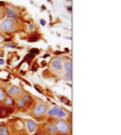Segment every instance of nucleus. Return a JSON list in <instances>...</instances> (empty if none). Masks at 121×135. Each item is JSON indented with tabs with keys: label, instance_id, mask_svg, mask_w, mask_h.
Returning <instances> with one entry per match:
<instances>
[{
	"label": "nucleus",
	"instance_id": "obj_3",
	"mask_svg": "<svg viewBox=\"0 0 121 135\" xmlns=\"http://www.w3.org/2000/svg\"><path fill=\"white\" fill-rule=\"evenodd\" d=\"M0 30L2 32H13L14 30V20L12 19H6L5 21L0 25Z\"/></svg>",
	"mask_w": 121,
	"mask_h": 135
},
{
	"label": "nucleus",
	"instance_id": "obj_33",
	"mask_svg": "<svg viewBox=\"0 0 121 135\" xmlns=\"http://www.w3.org/2000/svg\"><path fill=\"white\" fill-rule=\"evenodd\" d=\"M0 71H1V69H0Z\"/></svg>",
	"mask_w": 121,
	"mask_h": 135
},
{
	"label": "nucleus",
	"instance_id": "obj_19",
	"mask_svg": "<svg viewBox=\"0 0 121 135\" xmlns=\"http://www.w3.org/2000/svg\"><path fill=\"white\" fill-rule=\"evenodd\" d=\"M58 99L62 101V103H64V104H67V105H71V101H69V100L67 99V98H64V97H61L59 95L58 97Z\"/></svg>",
	"mask_w": 121,
	"mask_h": 135
},
{
	"label": "nucleus",
	"instance_id": "obj_8",
	"mask_svg": "<svg viewBox=\"0 0 121 135\" xmlns=\"http://www.w3.org/2000/svg\"><path fill=\"white\" fill-rule=\"evenodd\" d=\"M26 126H27V129L29 133H33V132L36 131V128H37V125H36L35 121H33V120H27L26 121Z\"/></svg>",
	"mask_w": 121,
	"mask_h": 135
},
{
	"label": "nucleus",
	"instance_id": "obj_14",
	"mask_svg": "<svg viewBox=\"0 0 121 135\" xmlns=\"http://www.w3.org/2000/svg\"><path fill=\"white\" fill-rule=\"evenodd\" d=\"M33 58H34V55L33 54H28L25 58H23V62H27V64L28 65H30V63H31V61H33Z\"/></svg>",
	"mask_w": 121,
	"mask_h": 135
},
{
	"label": "nucleus",
	"instance_id": "obj_1",
	"mask_svg": "<svg viewBox=\"0 0 121 135\" xmlns=\"http://www.w3.org/2000/svg\"><path fill=\"white\" fill-rule=\"evenodd\" d=\"M55 127L57 129V133H62V134H69L70 132V127L67 125V122L63 121L62 119H57L56 121L54 122Z\"/></svg>",
	"mask_w": 121,
	"mask_h": 135
},
{
	"label": "nucleus",
	"instance_id": "obj_26",
	"mask_svg": "<svg viewBox=\"0 0 121 135\" xmlns=\"http://www.w3.org/2000/svg\"><path fill=\"white\" fill-rule=\"evenodd\" d=\"M29 29H30V30H34V29H35V26H34V25H29Z\"/></svg>",
	"mask_w": 121,
	"mask_h": 135
},
{
	"label": "nucleus",
	"instance_id": "obj_28",
	"mask_svg": "<svg viewBox=\"0 0 121 135\" xmlns=\"http://www.w3.org/2000/svg\"><path fill=\"white\" fill-rule=\"evenodd\" d=\"M67 11H69V12H71V11H72V7H71V6H69V7H67Z\"/></svg>",
	"mask_w": 121,
	"mask_h": 135
},
{
	"label": "nucleus",
	"instance_id": "obj_32",
	"mask_svg": "<svg viewBox=\"0 0 121 135\" xmlns=\"http://www.w3.org/2000/svg\"><path fill=\"white\" fill-rule=\"evenodd\" d=\"M67 1H71V0H67Z\"/></svg>",
	"mask_w": 121,
	"mask_h": 135
},
{
	"label": "nucleus",
	"instance_id": "obj_15",
	"mask_svg": "<svg viewBox=\"0 0 121 135\" xmlns=\"http://www.w3.org/2000/svg\"><path fill=\"white\" fill-rule=\"evenodd\" d=\"M39 40H40V36L36 35V34H34V35H30L29 37H28V41H29V42H37Z\"/></svg>",
	"mask_w": 121,
	"mask_h": 135
},
{
	"label": "nucleus",
	"instance_id": "obj_6",
	"mask_svg": "<svg viewBox=\"0 0 121 135\" xmlns=\"http://www.w3.org/2000/svg\"><path fill=\"white\" fill-rule=\"evenodd\" d=\"M6 15H7V19H12V20L18 19V13L14 9L8 8V7H6Z\"/></svg>",
	"mask_w": 121,
	"mask_h": 135
},
{
	"label": "nucleus",
	"instance_id": "obj_7",
	"mask_svg": "<svg viewBox=\"0 0 121 135\" xmlns=\"http://www.w3.org/2000/svg\"><path fill=\"white\" fill-rule=\"evenodd\" d=\"M45 128H47V132H48L50 135H56V134H57V129H56V127H55V123L47 122Z\"/></svg>",
	"mask_w": 121,
	"mask_h": 135
},
{
	"label": "nucleus",
	"instance_id": "obj_4",
	"mask_svg": "<svg viewBox=\"0 0 121 135\" xmlns=\"http://www.w3.org/2000/svg\"><path fill=\"white\" fill-rule=\"evenodd\" d=\"M7 93H8V97H16V95L21 94V89L19 86H9L8 90H7Z\"/></svg>",
	"mask_w": 121,
	"mask_h": 135
},
{
	"label": "nucleus",
	"instance_id": "obj_9",
	"mask_svg": "<svg viewBox=\"0 0 121 135\" xmlns=\"http://www.w3.org/2000/svg\"><path fill=\"white\" fill-rule=\"evenodd\" d=\"M55 117H57L58 119H64V118L67 117V113L64 111V109H62V108H59L57 109V112H56V114H55Z\"/></svg>",
	"mask_w": 121,
	"mask_h": 135
},
{
	"label": "nucleus",
	"instance_id": "obj_11",
	"mask_svg": "<svg viewBox=\"0 0 121 135\" xmlns=\"http://www.w3.org/2000/svg\"><path fill=\"white\" fill-rule=\"evenodd\" d=\"M0 135H9L8 127L4 123H0Z\"/></svg>",
	"mask_w": 121,
	"mask_h": 135
},
{
	"label": "nucleus",
	"instance_id": "obj_27",
	"mask_svg": "<svg viewBox=\"0 0 121 135\" xmlns=\"http://www.w3.org/2000/svg\"><path fill=\"white\" fill-rule=\"evenodd\" d=\"M40 23L42 25V26H45V20H43V19H42V20L40 21Z\"/></svg>",
	"mask_w": 121,
	"mask_h": 135
},
{
	"label": "nucleus",
	"instance_id": "obj_2",
	"mask_svg": "<svg viewBox=\"0 0 121 135\" xmlns=\"http://www.w3.org/2000/svg\"><path fill=\"white\" fill-rule=\"evenodd\" d=\"M47 111H48V106L44 103H40L35 106V108L33 109L31 114L34 117H41V115H44L45 113H47Z\"/></svg>",
	"mask_w": 121,
	"mask_h": 135
},
{
	"label": "nucleus",
	"instance_id": "obj_29",
	"mask_svg": "<svg viewBox=\"0 0 121 135\" xmlns=\"http://www.w3.org/2000/svg\"><path fill=\"white\" fill-rule=\"evenodd\" d=\"M4 63H5V61L1 58V59H0V64H4Z\"/></svg>",
	"mask_w": 121,
	"mask_h": 135
},
{
	"label": "nucleus",
	"instance_id": "obj_18",
	"mask_svg": "<svg viewBox=\"0 0 121 135\" xmlns=\"http://www.w3.org/2000/svg\"><path fill=\"white\" fill-rule=\"evenodd\" d=\"M5 98H6V93H5V91L0 87V101H4Z\"/></svg>",
	"mask_w": 121,
	"mask_h": 135
},
{
	"label": "nucleus",
	"instance_id": "obj_10",
	"mask_svg": "<svg viewBox=\"0 0 121 135\" xmlns=\"http://www.w3.org/2000/svg\"><path fill=\"white\" fill-rule=\"evenodd\" d=\"M63 68H64V71H65V73H69V72H71L72 70V63L71 61H65V63H64V65H63Z\"/></svg>",
	"mask_w": 121,
	"mask_h": 135
},
{
	"label": "nucleus",
	"instance_id": "obj_21",
	"mask_svg": "<svg viewBox=\"0 0 121 135\" xmlns=\"http://www.w3.org/2000/svg\"><path fill=\"white\" fill-rule=\"evenodd\" d=\"M29 54H33V55L39 54V49H37V48H34V49H31V50H30V53H29Z\"/></svg>",
	"mask_w": 121,
	"mask_h": 135
},
{
	"label": "nucleus",
	"instance_id": "obj_25",
	"mask_svg": "<svg viewBox=\"0 0 121 135\" xmlns=\"http://www.w3.org/2000/svg\"><path fill=\"white\" fill-rule=\"evenodd\" d=\"M2 18H4V12L0 9V20H2Z\"/></svg>",
	"mask_w": 121,
	"mask_h": 135
},
{
	"label": "nucleus",
	"instance_id": "obj_20",
	"mask_svg": "<svg viewBox=\"0 0 121 135\" xmlns=\"http://www.w3.org/2000/svg\"><path fill=\"white\" fill-rule=\"evenodd\" d=\"M5 112H6V115H9L14 112V109L12 107H5Z\"/></svg>",
	"mask_w": 121,
	"mask_h": 135
},
{
	"label": "nucleus",
	"instance_id": "obj_22",
	"mask_svg": "<svg viewBox=\"0 0 121 135\" xmlns=\"http://www.w3.org/2000/svg\"><path fill=\"white\" fill-rule=\"evenodd\" d=\"M34 87H35V90L37 91L39 93H41V94L43 93V91H42V90H41V89H40V87H39V85H34Z\"/></svg>",
	"mask_w": 121,
	"mask_h": 135
},
{
	"label": "nucleus",
	"instance_id": "obj_17",
	"mask_svg": "<svg viewBox=\"0 0 121 135\" xmlns=\"http://www.w3.org/2000/svg\"><path fill=\"white\" fill-rule=\"evenodd\" d=\"M7 117L6 115V112H5V106H0V119Z\"/></svg>",
	"mask_w": 121,
	"mask_h": 135
},
{
	"label": "nucleus",
	"instance_id": "obj_5",
	"mask_svg": "<svg viewBox=\"0 0 121 135\" xmlns=\"http://www.w3.org/2000/svg\"><path fill=\"white\" fill-rule=\"evenodd\" d=\"M51 68L54 69L55 71H57V72H61L63 70V63H62V61L61 59H54L53 62H51Z\"/></svg>",
	"mask_w": 121,
	"mask_h": 135
},
{
	"label": "nucleus",
	"instance_id": "obj_31",
	"mask_svg": "<svg viewBox=\"0 0 121 135\" xmlns=\"http://www.w3.org/2000/svg\"><path fill=\"white\" fill-rule=\"evenodd\" d=\"M0 56H1V57H2V56H4V53H2V51H1V50H0Z\"/></svg>",
	"mask_w": 121,
	"mask_h": 135
},
{
	"label": "nucleus",
	"instance_id": "obj_30",
	"mask_svg": "<svg viewBox=\"0 0 121 135\" xmlns=\"http://www.w3.org/2000/svg\"><path fill=\"white\" fill-rule=\"evenodd\" d=\"M0 6H5V2H2V1H0Z\"/></svg>",
	"mask_w": 121,
	"mask_h": 135
},
{
	"label": "nucleus",
	"instance_id": "obj_16",
	"mask_svg": "<svg viewBox=\"0 0 121 135\" xmlns=\"http://www.w3.org/2000/svg\"><path fill=\"white\" fill-rule=\"evenodd\" d=\"M16 105H18L20 108H22L23 106H26V105H27V101H26V100H23L22 98H21V99H19L18 101H16Z\"/></svg>",
	"mask_w": 121,
	"mask_h": 135
},
{
	"label": "nucleus",
	"instance_id": "obj_24",
	"mask_svg": "<svg viewBox=\"0 0 121 135\" xmlns=\"http://www.w3.org/2000/svg\"><path fill=\"white\" fill-rule=\"evenodd\" d=\"M6 47H8V48H16L15 44H6Z\"/></svg>",
	"mask_w": 121,
	"mask_h": 135
},
{
	"label": "nucleus",
	"instance_id": "obj_23",
	"mask_svg": "<svg viewBox=\"0 0 121 135\" xmlns=\"http://www.w3.org/2000/svg\"><path fill=\"white\" fill-rule=\"evenodd\" d=\"M37 64H34V65H33V68H31V71H36V70H37Z\"/></svg>",
	"mask_w": 121,
	"mask_h": 135
},
{
	"label": "nucleus",
	"instance_id": "obj_12",
	"mask_svg": "<svg viewBox=\"0 0 121 135\" xmlns=\"http://www.w3.org/2000/svg\"><path fill=\"white\" fill-rule=\"evenodd\" d=\"M4 101H5V105H7V106H14L15 105V101L12 99V97H6Z\"/></svg>",
	"mask_w": 121,
	"mask_h": 135
},
{
	"label": "nucleus",
	"instance_id": "obj_13",
	"mask_svg": "<svg viewBox=\"0 0 121 135\" xmlns=\"http://www.w3.org/2000/svg\"><path fill=\"white\" fill-rule=\"evenodd\" d=\"M57 109H58V107H57V106H54L51 109L47 111V115H48V117H55V114H56V112H57Z\"/></svg>",
	"mask_w": 121,
	"mask_h": 135
}]
</instances>
